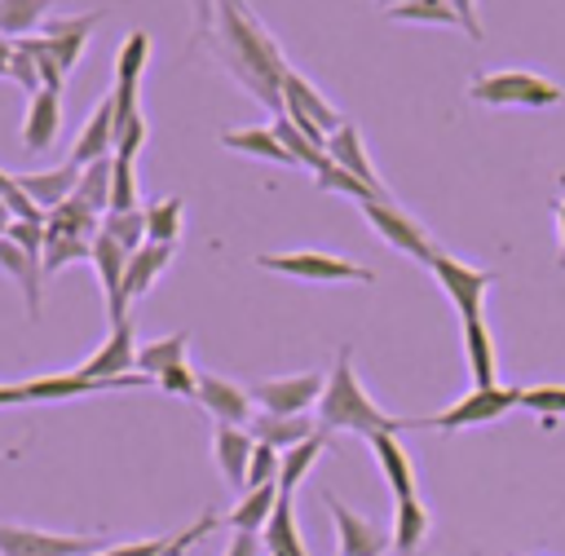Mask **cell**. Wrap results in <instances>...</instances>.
I'll list each match as a JSON object with an SVG mask.
<instances>
[{
	"label": "cell",
	"instance_id": "cell-33",
	"mask_svg": "<svg viewBox=\"0 0 565 556\" xmlns=\"http://www.w3.org/2000/svg\"><path fill=\"white\" fill-rule=\"evenodd\" d=\"M53 4H57V0H0V35H9V40L40 35V26L49 22L44 13H49Z\"/></svg>",
	"mask_w": 565,
	"mask_h": 556
},
{
	"label": "cell",
	"instance_id": "cell-49",
	"mask_svg": "<svg viewBox=\"0 0 565 556\" xmlns=\"http://www.w3.org/2000/svg\"><path fill=\"white\" fill-rule=\"evenodd\" d=\"M181 534V530H177ZM177 534H159V538H137V543H119V547H102L97 556H172Z\"/></svg>",
	"mask_w": 565,
	"mask_h": 556
},
{
	"label": "cell",
	"instance_id": "cell-1",
	"mask_svg": "<svg viewBox=\"0 0 565 556\" xmlns=\"http://www.w3.org/2000/svg\"><path fill=\"white\" fill-rule=\"evenodd\" d=\"M216 44L225 53V66L238 84H247L269 110L282 115V75L287 57L274 44V35L256 22V13L243 0H216Z\"/></svg>",
	"mask_w": 565,
	"mask_h": 556
},
{
	"label": "cell",
	"instance_id": "cell-5",
	"mask_svg": "<svg viewBox=\"0 0 565 556\" xmlns=\"http://www.w3.org/2000/svg\"><path fill=\"white\" fill-rule=\"evenodd\" d=\"M256 265L287 274V278H309V282H375L371 269H362L358 260L331 256V252H260Z\"/></svg>",
	"mask_w": 565,
	"mask_h": 556
},
{
	"label": "cell",
	"instance_id": "cell-18",
	"mask_svg": "<svg viewBox=\"0 0 565 556\" xmlns=\"http://www.w3.org/2000/svg\"><path fill=\"white\" fill-rule=\"evenodd\" d=\"M252 450H256V437L247 428H234V424H212V455H216V468L221 477L243 494L247 485V463H252Z\"/></svg>",
	"mask_w": 565,
	"mask_h": 556
},
{
	"label": "cell",
	"instance_id": "cell-28",
	"mask_svg": "<svg viewBox=\"0 0 565 556\" xmlns=\"http://www.w3.org/2000/svg\"><path fill=\"white\" fill-rule=\"evenodd\" d=\"M221 146H225V150H238V154H252V159H265V163H291V154L282 150V141L274 137L269 124L225 128V132H221Z\"/></svg>",
	"mask_w": 565,
	"mask_h": 556
},
{
	"label": "cell",
	"instance_id": "cell-42",
	"mask_svg": "<svg viewBox=\"0 0 565 556\" xmlns=\"http://www.w3.org/2000/svg\"><path fill=\"white\" fill-rule=\"evenodd\" d=\"M66 260H93V243H88V238H75V234L49 229V243H44V274H57Z\"/></svg>",
	"mask_w": 565,
	"mask_h": 556
},
{
	"label": "cell",
	"instance_id": "cell-6",
	"mask_svg": "<svg viewBox=\"0 0 565 556\" xmlns=\"http://www.w3.org/2000/svg\"><path fill=\"white\" fill-rule=\"evenodd\" d=\"M428 269H433L437 287L450 296V304L459 309V318H463V322H468V318H481V300H486V291L499 282V274H494V269L463 265V260H459V256H450V252H437Z\"/></svg>",
	"mask_w": 565,
	"mask_h": 556
},
{
	"label": "cell",
	"instance_id": "cell-35",
	"mask_svg": "<svg viewBox=\"0 0 565 556\" xmlns=\"http://www.w3.org/2000/svg\"><path fill=\"white\" fill-rule=\"evenodd\" d=\"M181 221H185V203H181L177 194H163V199L146 203V243L177 247V238H181Z\"/></svg>",
	"mask_w": 565,
	"mask_h": 556
},
{
	"label": "cell",
	"instance_id": "cell-16",
	"mask_svg": "<svg viewBox=\"0 0 565 556\" xmlns=\"http://www.w3.org/2000/svg\"><path fill=\"white\" fill-rule=\"evenodd\" d=\"M97 22H102V9H93V13H75V18H49V22L40 26V35L49 40V49H53V57L62 62L66 75H71L75 62L84 57V44H88V35H93Z\"/></svg>",
	"mask_w": 565,
	"mask_h": 556
},
{
	"label": "cell",
	"instance_id": "cell-38",
	"mask_svg": "<svg viewBox=\"0 0 565 556\" xmlns=\"http://www.w3.org/2000/svg\"><path fill=\"white\" fill-rule=\"evenodd\" d=\"M393 22H428V26H459V13L450 0H402L384 9Z\"/></svg>",
	"mask_w": 565,
	"mask_h": 556
},
{
	"label": "cell",
	"instance_id": "cell-26",
	"mask_svg": "<svg viewBox=\"0 0 565 556\" xmlns=\"http://www.w3.org/2000/svg\"><path fill=\"white\" fill-rule=\"evenodd\" d=\"M168 260H172V247H163V243H146L141 252H132L128 269H124V304H137L154 287V278L168 269Z\"/></svg>",
	"mask_w": 565,
	"mask_h": 556
},
{
	"label": "cell",
	"instance_id": "cell-46",
	"mask_svg": "<svg viewBox=\"0 0 565 556\" xmlns=\"http://www.w3.org/2000/svg\"><path fill=\"white\" fill-rule=\"evenodd\" d=\"M146 137H150V128H146V115H141V110L128 115V119H119V124H115V154L137 159V150L146 146Z\"/></svg>",
	"mask_w": 565,
	"mask_h": 556
},
{
	"label": "cell",
	"instance_id": "cell-47",
	"mask_svg": "<svg viewBox=\"0 0 565 556\" xmlns=\"http://www.w3.org/2000/svg\"><path fill=\"white\" fill-rule=\"evenodd\" d=\"M4 238H9V243H18L22 252H31V256H40V260H44V243H49V225H44V221H9V229H4Z\"/></svg>",
	"mask_w": 565,
	"mask_h": 556
},
{
	"label": "cell",
	"instance_id": "cell-34",
	"mask_svg": "<svg viewBox=\"0 0 565 556\" xmlns=\"http://www.w3.org/2000/svg\"><path fill=\"white\" fill-rule=\"evenodd\" d=\"M269 128H274V137L282 141V150L291 154V163H300V168H313V177H318V172L331 163V159H327V150H322V146H318V141H313V137H309L300 124H291L287 115H278Z\"/></svg>",
	"mask_w": 565,
	"mask_h": 556
},
{
	"label": "cell",
	"instance_id": "cell-17",
	"mask_svg": "<svg viewBox=\"0 0 565 556\" xmlns=\"http://www.w3.org/2000/svg\"><path fill=\"white\" fill-rule=\"evenodd\" d=\"M199 406L216 419V424H234V428H247L252 424V397L247 388L221 379V375H199Z\"/></svg>",
	"mask_w": 565,
	"mask_h": 556
},
{
	"label": "cell",
	"instance_id": "cell-23",
	"mask_svg": "<svg viewBox=\"0 0 565 556\" xmlns=\"http://www.w3.org/2000/svg\"><path fill=\"white\" fill-rule=\"evenodd\" d=\"M0 269L22 287V300H26V318L35 322L40 318V282H44V260L22 252L18 243L0 238Z\"/></svg>",
	"mask_w": 565,
	"mask_h": 556
},
{
	"label": "cell",
	"instance_id": "cell-9",
	"mask_svg": "<svg viewBox=\"0 0 565 556\" xmlns=\"http://www.w3.org/2000/svg\"><path fill=\"white\" fill-rule=\"evenodd\" d=\"M327 375L322 371H300V375H278V379H256L247 397L269 410V415H309V406L322 397Z\"/></svg>",
	"mask_w": 565,
	"mask_h": 556
},
{
	"label": "cell",
	"instance_id": "cell-21",
	"mask_svg": "<svg viewBox=\"0 0 565 556\" xmlns=\"http://www.w3.org/2000/svg\"><path fill=\"white\" fill-rule=\"evenodd\" d=\"M366 441H371V455H375V463H380V472H384V481H388V490H393V503L419 499V494H415V463H411L406 446L397 441V432H375V437H366Z\"/></svg>",
	"mask_w": 565,
	"mask_h": 556
},
{
	"label": "cell",
	"instance_id": "cell-50",
	"mask_svg": "<svg viewBox=\"0 0 565 556\" xmlns=\"http://www.w3.org/2000/svg\"><path fill=\"white\" fill-rule=\"evenodd\" d=\"M159 388L163 393H177L185 402H199V371H190V362H181V366H172V371L159 375Z\"/></svg>",
	"mask_w": 565,
	"mask_h": 556
},
{
	"label": "cell",
	"instance_id": "cell-3",
	"mask_svg": "<svg viewBox=\"0 0 565 556\" xmlns=\"http://www.w3.org/2000/svg\"><path fill=\"white\" fill-rule=\"evenodd\" d=\"M468 97L481 101V106H530V110H543V106L565 101V88L543 79V75H534V71H490V75H472Z\"/></svg>",
	"mask_w": 565,
	"mask_h": 556
},
{
	"label": "cell",
	"instance_id": "cell-8",
	"mask_svg": "<svg viewBox=\"0 0 565 556\" xmlns=\"http://www.w3.org/2000/svg\"><path fill=\"white\" fill-rule=\"evenodd\" d=\"M362 216L375 225V234L388 243V247H397L402 256H411V260H419V265H433V256H437V247H433V238H428V229L415 221V216H406L397 203H384V199H371V203H362Z\"/></svg>",
	"mask_w": 565,
	"mask_h": 556
},
{
	"label": "cell",
	"instance_id": "cell-32",
	"mask_svg": "<svg viewBox=\"0 0 565 556\" xmlns=\"http://www.w3.org/2000/svg\"><path fill=\"white\" fill-rule=\"evenodd\" d=\"M185 344H190V331L146 340V344L137 349V371H141V375H150V379L159 384V375H163V371H172V366H181V362H185Z\"/></svg>",
	"mask_w": 565,
	"mask_h": 556
},
{
	"label": "cell",
	"instance_id": "cell-44",
	"mask_svg": "<svg viewBox=\"0 0 565 556\" xmlns=\"http://www.w3.org/2000/svg\"><path fill=\"white\" fill-rule=\"evenodd\" d=\"M318 190H331V194H349L358 207H362V203H371V199H380L371 185H362V181H358L353 172H344L340 163H327V168L318 172ZM384 203H393V199H384Z\"/></svg>",
	"mask_w": 565,
	"mask_h": 556
},
{
	"label": "cell",
	"instance_id": "cell-22",
	"mask_svg": "<svg viewBox=\"0 0 565 556\" xmlns=\"http://www.w3.org/2000/svg\"><path fill=\"white\" fill-rule=\"evenodd\" d=\"M79 172H84V168L62 163V168H53V172H22V177H18V185H22V190H26V199L49 216L57 203H66V199L75 194Z\"/></svg>",
	"mask_w": 565,
	"mask_h": 556
},
{
	"label": "cell",
	"instance_id": "cell-53",
	"mask_svg": "<svg viewBox=\"0 0 565 556\" xmlns=\"http://www.w3.org/2000/svg\"><path fill=\"white\" fill-rule=\"evenodd\" d=\"M22 402H31L26 397V379L22 384H0V406H22Z\"/></svg>",
	"mask_w": 565,
	"mask_h": 556
},
{
	"label": "cell",
	"instance_id": "cell-36",
	"mask_svg": "<svg viewBox=\"0 0 565 556\" xmlns=\"http://www.w3.org/2000/svg\"><path fill=\"white\" fill-rule=\"evenodd\" d=\"M44 225H49V229H57V234H75V238H88V243L102 234V216H97L93 207H84L75 194H71L66 203H57V207L44 216Z\"/></svg>",
	"mask_w": 565,
	"mask_h": 556
},
{
	"label": "cell",
	"instance_id": "cell-14",
	"mask_svg": "<svg viewBox=\"0 0 565 556\" xmlns=\"http://www.w3.org/2000/svg\"><path fill=\"white\" fill-rule=\"evenodd\" d=\"M110 154H115V97L106 93V97L93 106V115L84 119V128H79V137H75V146H71V159H66V163L88 168V163L110 159Z\"/></svg>",
	"mask_w": 565,
	"mask_h": 556
},
{
	"label": "cell",
	"instance_id": "cell-10",
	"mask_svg": "<svg viewBox=\"0 0 565 556\" xmlns=\"http://www.w3.org/2000/svg\"><path fill=\"white\" fill-rule=\"evenodd\" d=\"M154 384L150 375H84V371H57V375H35L26 379V397L31 402H66V397H88V393H110V388H146Z\"/></svg>",
	"mask_w": 565,
	"mask_h": 556
},
{
	"label": "cell",
	"instance_id": "cell-40",
	"mask_svg": "<svg viewBox=\"0 0 565 556\" xmlns=\"http://www.w3.org/2000/svg\"><path fill=\"white\" fill-rule=\"evenodd\" d=\"M141 190H137V168L128 154H110V212H137Z\"/></svg>",
	"mask_w": 565,
	"mask_h": 556
},
{
	"label": "cell",
	"instance_id": "cell-58",
	"mask_svg": "<svg viewBox=\"0 0 565 556\" xmlns=\"http://www.w3.org/2000/svg\"><path fill=\"white\" fill-rule=\"evenodd\" d=\"M9 221H13V212L4 207V199H0V238H4V229H9Z\"/></svg>",
	"mask_w": 565,
	"mask_h": 556
},
{
	"label": "cell",
	"instance_id": "cell-56",
	"mask_svg": "<svg viewBox=\"0 0 565 556\" xmlns=\"http://www.w3.org/2000/svg\"><path fill=\"white\" fill-rule=\"evenodd\" d=\"M556 234H561V252H556V265L565 269V199L556 203Z\"/></svg>",
	"mask_w": 565,
	"mask_h": 556
},
{
	"label": "cell",
	"instance_id": "cell-41",
	"mask_svg": "<svg viewBox=\"0 0 565 556\" xmlns=\"http://www.w3.org/2000/svg\"><path fill=\"white\" fill-rule=\"evenodd\" d=\"M102 234L115 238L128 256L141 252L146 247V207H137V212H106L102 216Z\"/></svg>",
	"mask_w": 565,
	"mask_h": 556
},
{
	"label": "cell",
	"instance_id": "cell-43",
	"mask_svg": "<svg viewBox=\"0 0 565 556\" xmlns=\"http://www.w3.org/2000/svg\"><path fill=\"white\" fill-rule=\"evenodd\" d=\"M521 410H534L547 428L565 415V384H534V388H521Z\"/></svg>",
	"mask_w": 565,
	"mask_h": 556
},
{
	"label": "cell",
	"instance_id": "cell-30",
	"mask_svg": "<svg viewBox=\"0 0 565 556\" xmlns=\"http://www.w3.org/2000/svg\"><path fill=\"white\" fill-rule=\"evenodd\" d=\"M274 507H278V485L247 490V494H238V503L225 512V525H230L234 534H260L265 521L274 516Z\"/></svg>",
	"mask_w": 565,
	"mask_h": 556
},
{
	"label": "cell",
	"instance_id": "cell-4",
	"mask_svg": "<svg viewBox=\"0 0 565 556\" xmlns=\"http://www.w3.org/2000/svg\"><path fill=\"white\" fill-rule=\"evenodd\" d=\"M512 406H521V388H472L463 393L455 406L437 410V415H424V419H411V428H441V432H459V428H477V424H494L503 419Z\"/></svg>",
	"mask_w": 565,
	"mask_h": 556
},
{
	"label": "cell",
	"instance_id": "cell-57",
	"mask_svg": "<svg viewBox=\"0 0 565 556\" xmlns=\"http://www.w3.org/2000/svg\"><path fill=\"white\" fill-rule=\"evenodd\" d=\"M194 13H199V31L216 26V22H212V18H216V13H212V0H194Z\"/></svg>",
	"mask_w": 565,
	"mask_h": 556
},
{
	"label": "cell",
	"instance_id": "cell-20",
	"mask_svg": "<svg viewBox=\"0 0 565 556\" xmlns=\"http://www.w3.org/2000/svg\"><path fill=\"white\" fill-rule=\"evenodd\" d=\"M57 124H62V88H40V93H31L26 115H22V146H26L31 154L49 150L53 137H57Z\"/></svg>",
	"mask_w": 565,
	"mask_h": 556
},
{
	"label": "cell",
	"instance_id": "cell-52",
	"mask_svg": "<svg viewBox=\"0 0 565 556\" xmlns=\"http://www.w3.org/2000/svg\"><path fill=\"white\" fill-rule=\"evenodd\" d=\"M450 4H455V13H459V26H463V35L481 40L486 31H481V22H477V0H450Z\"/></svg>",
	"mask_w": 565,
	"mask_h": 556
},
{
	"label": "cell",
	"instance_id": "cell-29",
	"mask_svg": "<svg viewBox=\"0 0 565 556\" xmlns=\"http://www.w3.org/2000/svg\"><path fill=\"white\" fill-rule=\"evenodd\" d=\"M428 530H433V516H428V507L419 499L393 503V552L397 556H415L424 547Z\"/></svg>",
	"mask_w": 565,
	"mask_h": 556
},
{
	"label": "cell",
	"instance_id": "cell-39",
	"mask_svg": "<svg viewBox=\"0 0 565 556\" xmlns=\"http://www.w3.org/2000/svg\"><path fill=\"white\" fill-rule=\"evenodd\" d=\"M75 199H79L84 207H93L97 216L110 212V159H97V163H88V168L79 172Z\"/></svg>",
	"mask_w": 565,
	"mask_h": 556
},
{
	"label": "cell",
	"instance_id": "cell-48",
	"mask_svg": "<svg viewBox=\"0 0 565 556\" xmlns=\"http://www.w3.org/2000/svg\"><path fill=\"white\" fill-rule=\"evenodd\" d=\"M0 199H4V207L13 212V221H44V212L26 199V190H22L18 177H9V172H0Z\"/></svg>",
	"mask_w": 565,
	"mask_h": 556
},
{
	"label": "cell",
	"instance_id": "cell-37",
	"mask_svg": "<svg viewBox=\"0 0 565 556\" xmlns=\"http://www.w3.org/2000/svg\"><path fill=\"white\" fill-rule=\"evenodd\" d=\"M146 62H150V31H128V40H124L119 53H115V84L137 88Z\"/></svg>",
	"mask_w": 565,
	"mask_h": 556
},
{
	"label": "cell",
	"instance_id": "cell-27",
	"mask_svg": "<svg viewBox=\"0 0 565 556\" xmlns=\"http://www.w3.org/2000/svg\"><path fill=\"white\" fill-rule=\"evenodd\" d=\"M260 547H265L269 556H309V552H305V538H300V525H296L291 494H278V507H274V516H269L265 530H260Z\"/></svg>",
	"mask_w": 565,
	"mask_h": 556
},
{
	"label": "cell",
	"instance_id": "cell-25",
	"mask_svg": "<svg viewBox=\"0 0 565 556\" xmlns=\"http://www.w3.org/2000/svg\"><path fill=\"white\" fill-rule=\"evenodd\" d=\"M463 357L472 371V388H494L499 384V362H494V340L486 318H468L463 322Z\"/></svg>",
	"mask_w": 565,
	"mask_h": 556
},
{
	"label": "cell",
	"instance_id": "cell-54",
	"mask_svg": "<svg viewBox=\"0 0 565 556\" xmlns=\"http://www.w3.org/2000/svg\"><path fill=\"white\" fill-rule=\"evenodd\" d=\"M225 556H256V534H234Z\"/></svg>",
	"mask_w": 565,
	"mask_h": 556
},
{
	"label": "cell",
	"instance_id": "cell-24",
	"mask_svg": "<svg viewBox=\"0 0 565 556\" xmlns=\"http://www.w3.org/2000/svg\"><path fill=\"white\" fill-rule=\"evenodd\" d=\"M247 432H252L256 441L274 446V450H291V446H300L305 437H313L318 424H313L309 415H269V410H256L252 424H247Z\"/></svg>",
	"mask_w": 565,
	"mask_h": 556
},
{
	"label": "cell",
	"instance_id": "cell-55",
	"mask_svg": "<svg viewBox=\"0 0 565 556\" xmlns=\"http://www.w3.org/2000/svg\"><path fill=\"white\" fill-rule=\"evenodd\" d=\"M13 49H18V40L0 35V75H4V79H9V71H13Z\"/></svg>",
	"mask_w": 565,
	"mask_h": 556
},
{
	"label": "cell",
	"instance_id": "cell-2",
	"mask_svg": "<svg viewBox=\"0 0 565 556\" xmlns=\"http://www.w3.org/2000/svg\"><path fill=\"white\" fill-rule=\"evenodd\" d=\"M318 428L375 437V432H402V428H411V419H397L371 402V393L362 388V379L353 371V349L344 344L335 353V366L327 371V388L318 397Z\"/></svg>",
	"mask_w": 565,
	"mask_h": 556
},
{
	"label": "cell",
	"instance_id": "cell-19",
	"mask_svg": "<svg viewBox=\"0 0 565 556\" xmlns=\"http://www.w3.org/2000/svg\"><path fill=\"white\" fill-rule=\"evenodd\" d=\"M137 335H132V318L128 322H119V327H110L106 331V340H102V349L79 366L84 375H97V379H110V375H128V371H137Z\"/></svg>",
	"mask_w": 565,
	"mask_h": 556
},
{
	"label": "cell",
	"instance_id": "cell-31",
	"mask_svg": "<svg viewBox=\"0 0 565 556\" xmlns=\"http://www.w3.org/2000/svg\"><path fill=\"white\" fill-rule=\"evenodd\" d=\"M331 446V432L327 428H318L313 437H305L300 446H291V450H282V472H278V494H296V485L305 481V472L318 463V455Z\"/></svg>",
	"mask_w": 565,
	"mask_h": 556
},
{
	"label": "cell",
	"instance_id": "cell-13",
	"mask_svg": "<svg viewBox=\"0 0 565 556\" xmlns=\"http://www.w3.org/2000/svg\"><path fill=\"white\" fill-rule=\"evenodd\" d=\"M282 110H287L291 119H309V124L322 128L327 137L344 124L340 110H335V106H331V101H327L300 71H291V66H287V75H282Z\"/></svg>",
	"mask_w": 565,
	"mask_h": 556
},
{
	"label": "cell",
	"instance_id": "cell-15",
	"mask_svg": "<svg viewBox=\"0 0 565 556\" xmlns=\"http://www.w3.org/2000/svg\"><path fill=\"white\" fill-rule=\"evenodd\" d=\"M327 159L331 163H340L344 172H353L362 185H371L380 199H393L388 194V185L380 181V172H375V163H371V154H366V146H362V132H358V124H340L331 137H327Z\"/></svg>",
	"mask_w": 565,
	"mask_h": 556
},
{
	"label": "cell",
	"instance_id": "cell-51",
	"mask_svg": "<svg viewBox=\"0 0 565 556\" xmlns=\"http://www.w3.org/2000/svg\"><path fill=\"white\" fill-rule=\"evenodd\" d=\"M9 79H18L26 93H40L44 84H40V71H35V57H31V49L18 40V49H13V71H9Z\"/></svg>",
	"mask_w": 565,
	"mask_h": 556
},
{
	"label": "cell",
	"instance_id": "cell-7",
	"mask_svg": "<svg viewBox=\"0 0 565 556\" xmlns=\"http://www.w3.org/2000/svg\"><path fill=\"white\" fill-rule=\"evenodd\" d=\"M106 538L97 534H49L31 525H0V556H97Z\"/></svg>",
	"mask_w": 565,
	"mask_h": 556
},
{
	"label": "cell",
	"instance_id": "cell-12",
	"mask_svg": "<svg viewBox=\"0 0 565 556\" xmlns=\"http://www.w3.org/2000/svg\"><path fill=\"white\" fill-rule=\"evenodd\" d=\"M88 265L97 269V282H102V296H106V322H110V327L128 322V304H124V269H128V252H124L115 238L97 234V238H93V260H88Z\"/></svg>",
	"mask_w": 565,
	"mask_h": 556
},
{
	"label": "cell",
	"instance_id": "cell-11",
	"mask_svg": "<svg viewBox=\"0 0 565 556\" xmlns=\"http://www.w3.org/2000/svg\"><path fill=\"white\" fill-rule=\"evenodd\" d=\"M331 521H335V538H340V556H384L393 547V530H380L375 521L358 516L353 507H344L335 494H322Z\"/></svg>",
	"mask_w": 565,
	"mask_h": 556
},
{
	"label": "cell",
	"instance_id": "cell-45",
	"mask_svg": "<svg viewBox=\"0 0 565 556\" xmlns=\"http://www.w3.org/2000/svg\"><path fill=\"white\" fill-rule=\"evenodd\" d=\"M278 472H282V450L256 441L252 463H247V485H243V494H247V490H260V485H278Z\"/></svg>",
	"mask_w": 565,
	"mask_h": 556
}]
</instances>
